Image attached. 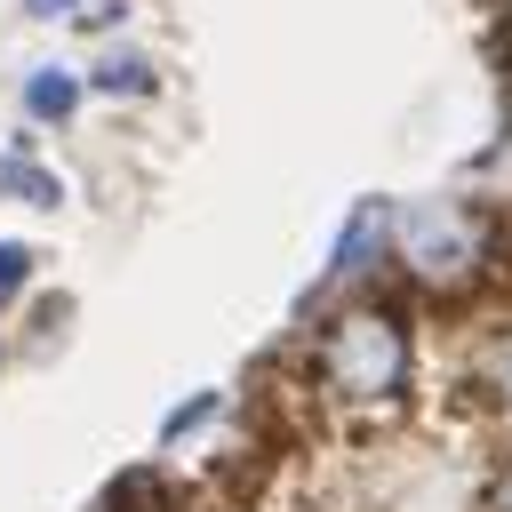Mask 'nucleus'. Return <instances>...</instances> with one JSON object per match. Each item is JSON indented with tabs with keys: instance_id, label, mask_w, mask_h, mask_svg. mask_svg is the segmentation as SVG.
Masks as SVG:
<instances>
[{
	"instance_id": "1",
	"label": "nucleus",
	"mask_w": 512,
	"mask_h": 512,
	"mask_svg": "<svg viewBox=\"0 0 512 512\" xmlns=\"http://www.w3.org/2000/svg\"><path fill=\"white\" fill-rule=\"evenodd\" d=\"M304 376L320 400L352 408V416H392L416 384V328L392 296H344L336 312H320L312 344H304Z\"/></svg>"
},
{
	"instance_id": "2",
	"label": "nucleus",
	"mask_w": 512,
	"mask_h": 512,
	"mask_svg": "<svg viewBox=\"0 0 512 512\" xmlns=\"http://www.w3.org/2000/svg\"><path fill=\"white\" fill-rule=\"evenodd\" d=\"M392 264L416 296H472L496 280L504 264V216L480 208V200H416V208H392Z\"/></svg>"
},
{
	"instance_id": "3",
	"label": "nucleus",
	"mask_w": 512,
	"mask_h": 512,
	"mask_svg": "<svg viewBox=\"0 0 512 512\" xmlns=\"http://www.w3.org/2000/svg\"><path fill=\"white\" fill-rule=\"evenodd\" d=\"M384 256H392V200H360V208L344 216L336 248H328V288H352V280H368Z\"/></svg>"
},
{
	"instance_id": "4",
	"label": "nucleus",
	"mask_w": 512,
	"mask_h": 512,
	"mask_svg": "<svg viewBox=\"0 0 512 512\" xmlns=\"http://www.w3.org/2000/svg\"><path fill=\"white\" fill-rule=\"evenodd\" d=\"M80 104H88V80H80V72H64V64H32V72H24V88H16L24 128H64Z\"/></svg>"
},
{
	"instance_id": "5",
	"label": "nucleus",
	"mask_w": 512,
	"mask_h": 512,
	"mask_svg": "<svg viewBox=\"0 0 512 512\" xmlns=\"http://www.w3.org/2000/svg\"><path fill=\"white\" fill-rule=\"evenodd\" d=\"M0 200H24V208H56V200H64V176H56L40 152H24V144H0Z\"/></svg>"
},
{
	"instance_id": "6",
	"label": "nucleus",
	"mask_w": 512,
	"mask_h": 512,
	"mask_svg": "<svg viewBox=\"0 0 512 512\" xmlns=\"http://www.w3.org/2000/svg\"><path fill=\"white\" fill-rule=\"evenodd\" d=\"M80 80H88L96 96H152V88H160V72H152V56H144V48H104Z\"/></svg>"
},
{
	"instance_id": "7",
	"label": "nucleus",
	"mask_w": 512,
	"mask_h": 512,
	"mask_svg": "<svg viewBox=\"0 0 512 512\" xmlns=\"http://www.w3.org/2000/svg\"><path fill=\"white\" fill-rule=\"evenodd\" d=\"M472 384H480L496 408H512V320L480 328V344H472Z\"/></svg>"
},
{
	"instance_id": "8",
	"label": "nucleus",
	"mask_w": 512,
	"mask_h": 512,
	"mask_svg": "<svg viewBox=\"0 0 512 512\" xmlns=\"http://www.w3.org/2000/svg\"><path fill=\"white\" fill-rule=\"evenodd\" d=\"M32 272H40V248H24V240H0V312L32 288Z\"/></svg>"
},
{
	"instance_id": "9",
	"label": "nucleus",
	"mask_w": 512,
	"mask_h": 512,
	"mask_svg": "<svg viewBox=\"0 0 512 512\" xmlns=\"http://www.w3.org/2000/svg\"><path fill=\"white\" fill-rule=\"evenodd\" d=\"M24 8H32L40 24H72V16H80V0H24Z\"/></svg>"
},
{
	"instance_id": "10",
	"label": "nucleus",
	"mask_w": 512,
	"mask_h": 512,
	"mask_svg": "<svg viewBox=\"0 0 512 512\" xmlns=\"http://www.w3.org/2000/svg\"><path fill=\"white\" fill-rule=\"evenodd\" d=\"M488 512H512V456H504L496 480H488Z\"/></svg>"
}]
</instances>
